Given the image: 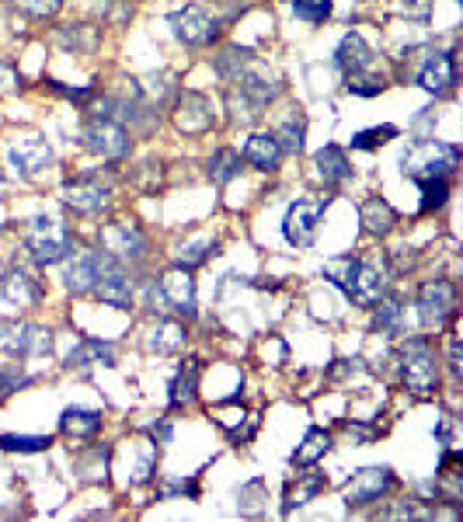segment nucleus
<instances>
[{
    "label": "nucleus",
    "mask_w": 463,
    "mask_h": 522,
    "mask_svg": "<svg viewBox=\"0 0 463 522\" xmlns=\"http://www.w3.org/2000/svg\"><path fill=\"white\" fill-rule=\"evenodd\" d=\"M400 167L408 178L425 181V178H450L460 167V147L457 143H442V139H415L404 157Z\"/></svg>",
    "instance_id": "f257e3e1"
},
{
    "label": "nucleus",
    "mask_w": 463,
    "mask_h": 522,
    "mask_svg": "<svg viewBox=\"0 0 463 522\" xmlns=\"http://www.w3.org/2000/svg\"><path fill=\"white\" fill-rule=\"evenodd\" d=\"M25 248H29L35 265H56V261H66L73 255V237L60 220L35 216L29 223V233H25Z\"/></svg>",
    "instance_id": "f03ea898"
},
{
    "label": "nucleus",
    "mask_w": 463,
    "mask_h": 522,
    "mask_svg": "<svg viewBox=\"0 0 463 522\" xmlns=\"http://www.w3.org/2000/svg\"><path fill=\"white\" fill-rule=\"evenodd\" d=\"M400 380L418 397H429L439 387V359L425 338H411L400 352Z\"/></svg>",
    "instance_id": "7ed1b4c3"
},
{
    "label": "nucleus",
    "mask_w": 463,
    "mask_h": 522,
    "mask_svg": "<svg viewBox=\"0 0 463 522\" xmlns=\"http://www.w3.org/2000/svg\"><path fill=\"white\" fill-rule=\"evenodd\" d=\"M101 255L115 261V265H139L147 261V251H150V240L147 233L136 227V223H108V227L98 233Z\"/></svg>",
    "instance_id": "20e7f679"
},
{
    "label": "nucleus",
    "mask_w": 463,
    "mask_h": 522,
    "mask_svg": "<svg viewBox=\"0 0 463 522\" xmlns=\"http://www.w3.org/2000/svg\"><path fill=\"white\" fill-rule=\"evenodd\" d=\"M0 352L25 359V356H49L53 352V331L32 321H0Z\"/></svg>",
    "instance_id": "39448f33"
},
{
    "label": "nucleus",
    "mask_w": 463,
    "mask_h": 522,
    "mask_svg": "<svg viewBox=\"0 0 463 522\" xmlns=\"http://www.w3.org/2000/svg\"><path fill=\"white\" fill-rule=\"evenodd\" d=\"M49 164H53V150H49V143H46L42 136H35V132L18 136V139L7 147V167H11V174L21 178V181H38V178L49 171Z\"/></svg>",
    "instance_id": "423d86ee"
},
{
    "label": "nucleus",
    "mask_w": 463,
    "mask_h": 522,
    "mask_svg": "<svg viewBox=\"0 0 463 522\" xmlns=\"http://www.w3.org/2000/svg\"><path fill=\"white\" fill-rule=\"evenodd\" d=\"M324 209H328V198H299L286 209L282 216V237L293 244V248H310L321 220H324Z\"/></svg>",
    "instance_id": "0eeeda50"
},
{
    "label": "nucleus",
    "mask_w": 463,
    "mask_h": 522,
    "mask_svg": "<svg viewBox=\"0 0 463 522\" xmlns=\"http://www.w3.org/2000/svg\"><path fill=\"white\" fill-rule=\"evenodd\" d=\"M167 25H171V32H174V38H178L181 46H192V49L209 46V42L220 35L216 18H213L206 7H198V4H185V7L171 11Z\"/></svg>",
    "instance_id": "6e6552de"
},
{
    "label": "nucleus",
    "mask_w": 463,
    "mask_h": 522,
    "mask_svg": "<svg viewBox=\"0 0 463 522\" xmlns=\"http://www.w3.org/2000/svg\"><path fill=\"white\" fill-rule=\"evenodd\" d=\"M415 307H418V317H422V324L425 327L450 324L453 314H457V286L446 282V279H432V282H425V286L418 290Z\"/></svg>",
    "instance_id": "1a4fd4ad"
},
{
    "label": "nucleus",
    "mask_w": 463,
    "mask_h": 522,
    "mask_svg": "<svg viewBox=\"0 0 463 522\" xmlns=\"http://www.w3.org/2000/svg\"><path fill=\"white\" fill-rule=\"evenodd\" d=\"M84 147L91 154H98L101 161H126L132 150V139L126 126L112 122V119H95L88 130H84Z\"/></svg>",
    "instance_id": "9d476101"
},
{
    "label": "nucleus",
    "mask_w": 463,
    "mask_h": 522,
    "mask_svg": "<svg viewBox=\"0 0 463 522\" xmlns=\"http://www.w3.org/2000/svg\"><path fill=\"white\" fill-rule=\"evenodd\" d=\"M112 198V185L101 178V171L77 174L63 185V202L77 213H101Z\"/></svg>",
    "instance_id": "9b49d317"
},
{
    "label": "nucleus",
    "mask_w": 463,
    "mask_h": 522,
    "mask_svg": "<svg viewBox=\"0 0 463 522\" xmlns=\"http://www.w3.org/2000/svg\"><path fill=\"white\" fill-rule=\"evenodd\" d=\"M394 470L391 467H363L352 481H349V488H345V505L349 509H363V505H373V501H380L387 491L394 488Z\"/></svg>",
    "instance_id": "f8f14e48"
},
{
    "label": "nucleus",
    "mask_w": 463,
    "mask_h": 522,
    "mask_svg": "<svg viewBox=\"0 0 463 522\" xmlns=\"http://www.w3.org/2000/svg\"><path fill=\"white\" fill-rule=\"evenodd\" d=\"M216 122V112H213V101L198 91H178L174 95V126L185 132V136H198V132H209Z\"/></svg>",
    "instance_id": "ddd939ff"
},
{
    "label": "nucleus",
    "mask_w": 463,
    "mask_h": 522,
    "mask_svg": "<svg viewBox=\"0 0 463 522\" xmlns=\"http://www.w3.org/2000/svg\"><path fill=\"white\" fill-rule=\"evenodd\" d=\"M161 296H164L167 310H174L178 317H196L198 307H196V279H192V272L189 268H181V265H174V268H167L164 275H161Z\"/></svg>",
    "instance_id": "4468645a"
},
{
    "label": "nucleus",
    "mask_w": 463,
    "mask_h": 522,
    "mask_svg": "<svg viewBox=\"0 0 463 522\" xmlns=\"http://www.w3.org/2000/svg\"><path fill=\"white\" fill-rule=\"evenodd\" d=\"M42 296H46L42 282L35 279V272L21 268V265H11L0 275V303H7V307H38Z\"/></svg>",
    "instance_id": "2eb2a0df"
},
{
    "label": "nucleus",
    "mask_w": 463,
    "mask_h": 522,
    "mask_svg": "<svg viewBox=\"0 0 463 522\" xmlns=\"http://www.w3.org/2000/svg\"><path fill=\"white\" fill-rule=\"evenodd\" d=\"M108 261L112 258L101 255V251H80V255H73V261H70V268H66V275H63L66 290L73 296L91 293V290L98 286L101 272H105Z\"/></svg>",
    "instance_id": "dca6fc26"
},
{
    "label": "nucleus",
    "mask_w": 463,
    "mask_h": 522,
    "mask_svg": "<svg viewBox=\"0 0 463 522\" xmlns=\"http://www.w3.org/2000/svg\"><path fill=\"white\" fill-rule=\"evenodd\" d=\"M387 290V272L376 265V261H363L359 258V268L352 275V282L345 286V296L356 303V307H376V299Z\"/></svg>",
    "instance_id": "f3484780"
},
{
    "label": "nucleus",
    "mask_w": 463,
    "mask_h": 522,
    "mask_svg": "<svg viewBox=\"0 0 463 522\" xmlns=\"http://www.w3.org/2000/svg\"><path fill=\"white\" fill-rule=\"evenodd\" d=\"M95 293H98L101 303H108V307H115V310H130V307H132V279H130V272H126L122 265L108 261V265H105V272H101L98 286H95Z\"/></svg>",
    "instance_id": "a211bd4d"
},
{
    "label": "nucleus",
    "mask_w": 463,
    "mask_h": 522,
    "mask_svg": "<svg viewBox=\"0 0 463 522\" xmlns=\"http://www.w3.org/2000/svg\"><path fill=\"white\" fill-rule=\"evenodd\" d=\"M334 63L341 66L349 77H359L366 70H373L376 56H373V49H369V42H366L363 35L349 32L338 42V49H334Z\"/></svg>",
    "instance_id": "6ab92c4d"
},
{
    "label": "nucleus",
    "mask_w": 463,
    "mask_h": 522,
    "mask_svg": "<svg viewBox=\"0 0 463 522\" xmlns=\"http://www.w3.org/2000/svg\"><path fill=\"white\" fill-rule=\"evenodd\" d=\"M453 80H457L453 53H432L429 60L422 63V70H418V84H422V91H429V95L450 91Z\"/></svg>",
    "instance_id": "aec40b11"
},
{
    "label": "nucleus",
    "mask_w": 463,
    "mask_h": 522,
    "mask_svg": "<svg viewBox=\"0 0 463 522\" xmlns=\"http://www.w3.org/2000/svg\"><path fill=\"white\" fill-rule=\"evenodd\" d=\"M240 157L251 167H258V171H275L282 164V147H279L275 132H255V136H248Z\"/></svg>",
    "instance_id": "412c9836"
},
{
    "label": "nucleus",
    "mask_w": 463,
    "mask_h": 522,
    "mask_svg": "<svg viewBox=\"0 0 463 522\" xmlns=\"http://www.w3.org/2000/svg\"><path fill=\"white\" fill-rule=\"evenodd\" d=\"M91 366H115V345L101 338H84L77 349H70L66 369H91Z\"/></svg>",
    "instance_id": "4be33fe9"
},
{
    "label": "nucleus",
    "mask_w": 463,
    "mask_h": 522,
    "mask_svg": "<svg viewBox=\"0 0 463 522\" xmlns=\"http://www.w3.org/2000/svg\"><path fill=\"white\" fill-rule=\"evenodd\" d=\"M314 167H317V178L334 189V185H341L349 174H352V164L345 157V150L338 147V143H328V147H321L317 154H314Z\"/></svg>",
    "instance_id": "5701e85b"
},
{
    "label": "nucleus",
    "mask_w": 463,
    "mask_h": 522,
    "mask_svg": "<svg viewBox=\"0 0 463 522\" xmlns=\"http://www.w3.org/2000/svg\"><path fill=\"white\" fill-rule=\"evenodd\" d=\"M101 428V411L98 408H84V404H73L60 415V432L66 439H91Z\"/></svg>",
    "instance_id": "b1692460"
},
{
    "label": "nucleus",
    "mask_w": 463,
    "mask_h": 522,
    "mask_svg": "<svg viewBox=\"0 0 463 522\" xmlns=\"http://www.w3.org/2000/svg\"><path fill=\"white\" fill-rule=\"evenodd\" d=\"M359 220H363V230L369 237H387L397 223V213L387 198L376 196V198H366L363 206H359Z\"/></svg>",
    "instance_id": "393cba45"
},
{
    "label": "nucleus",
    "mask_w": 463,
    "mask_h": 522,
    "mask_svg": "<svg viewBox=\"0 0 463 522\" xmlns=\"http://www.w3.org/2000/svg\"><path fill=\"white\" fill-rule=\"evenodd\" d=\"M198 376H202V366H198V359H185V362H181L178 376L171 380V408H174V411H181V408H189V404L196 400Z\"/></svg>",
    "instance_id": "a878e982"
},
{
    "label": "nucleus",
    "mask_w": 463,
    "mask_h": 522,
    "mask_svg": "<svg viewBox=\"0 0 463 522\" xmlns=\"http://www.w3.org/2000/svg\"><path fill=\"white\" fill-rule=\"evenodd\" d=\"M185 345V324L181 321H157L147 334V352H157V356H171Z\"/></svg>",
    "instance_id": "bb28decb"
},
{
    "label": "nucleus",
    "mask_w": 463,
    "mask_h": 522,
    "mask_svg": "<svg viewBox=\"0 0 463 522\" xmlns=\"http://www.w3.org/2000/svg\"><path fill=\"white\" fill-rule=\"evenodd\" d=\"M328 488V477L324 474H303L299 477L297 488H290V494H286V505H282V516H293L297 509H303V505H310L321 491Z\"/></svg>",
    "instance_id": "cd10ccee"
},
{
    "label": "nucleus",
    "mask_w": 463,
    "mask_h": 522,
    "mask_svg": "<svg viewBox=\"0 0 463 522\" xmlns=\"http://www.w3.org/2000/svg\"><path fill=\"white\" fill-rule=\"evenodd\" d=\"M331 450V435L324 428H307V435H303V442L297 446V453H293V463L297 467H314V463H321L324 453Z\"/></svg>",
    "instance_id": "c85d7f7f"
},
{
    "label": "nucleus",
    "mask_w": 463,
    "mask_h": 522,
    "mask_svg": "<svg viewBox=\"0 0 463 522\" xmlns=\"http://www.w3.org/2000/svg\"><path fill=\"white\" fill-rule=\"evenodd\" d=\"M265 501H268V488H265L262 477H251L248 484H240V491H237V512L248 516V519H258L262 516Z\"/></svg>",
    "instance_id": "c756f323"
},
{
    "label": "nucleus",
    "mask_w": 463,
    "mask_h": 522,
    "mask_svg": "<svg viewBox=\"0 0 463 522\" xmlns=\"http://www.w3.org/2000/svg\"><path fill=\"white\" fill-rule=\"evenodd\" d=\"M240 164H244V157H240L237 150H231V147H220V150L209 157L206 174H209L216 185H227V181H233V178L240 174Z\"/></svg>",
    "instance_id": "7c9ffc66"
},
{
    "label": "nucleus",
    "mask_w": 463,
    "mask_h": 522,
    "mask_svg": "<svg viewBox=\"0 0 463 522\" xmlns=\"http://www.w3.org/2000/svg\"><path fill=\"white\" fill-rule=\"evenodd\" d=\"M77 474H80L84 484H98V481H105V477H108V450L95 446L91 453H84V457L77 459Z\"/></svg>",
    "instance_id": "2f4dec72"
},
{
    "label": "nucleus",
    "mask_w": 463,
    "mask_h": 522,
    "mask_svg": "<svg viewBox=\"0 0 463 522\" xmlns=\"http://www.w3.org/2000/svg\"><path fill=\"white\" fill-rule=\"evenodd\" d=\"M356 268H359V258H352V255H338V258H328L324 261V279H328L331 286H338L341 293H345V286L352 282V275H356Z\"/></svg>",
    "instance_id": "473e14b6"
},
{
    "label": "nucleus",
    "mask_w": 463,
    "mask_h": 522,
    "mask_svg": "<svg viewBox=\"0 0 463 522\" xmlns=\"http://www.w3.org/2000/svg\"><path fill=\"white\" fill-rule=\"evenodd\" d=\"M209 251L216 255V240H209V237H196V240H189V244L178 248V265L192 272V268H198L202 261L209 258Z\"/></svg>",
    "instance_id": "72a5a7b5"
},
{
    "label": "nucleus",
    "mask_w": 463,
    "mask_h": 522,
    "mask_svg": "<svg viewBox=\"0 0 463 522\" xmlns=\"http://www.w3.org/2000/svg\"><path fill=\"white\" fill-rule=\"evenodd\" d=\"M380 307H376V331H400V317H404V303H400V296H380L376 299Z\"/></svg>",
    "instance_id": "f704fd0d"
},
{
    "label": "nucleus",
    "mask_w": 463,
    "mask_h": 522,
    "mask_svg": "<svg viewBox=\"0 0 463 522\" xmlns=\"http://www.w3.org/2000/svg\"><path fill=\"white\" fill-rule=\"evenodd\" d=\"M32 383H35V376L32 373H25L21 362L0 366V397H11L14 391H25V387H32Z\"/></svg>",
    "instance_id": "c9c22d12"
},
{
    "label": "nucleus",
    "mask_w": 463,
    "mask_h": 522,
    "mask_svg": "<svg viewBox=\"0 0 463 522\" xmlns=\"http://www.w3.org/2000/svg\"><path fill=\"white\" fill-rule=\"evenodd\" d=\"M53 446L49 435H0V450L7 453H46Z\"/></svg>",
    "instance_id": "e433bc0d"
},
{
    "label": "nucleus",
    "mask_w": 463,
    "mask_h": 522,
    "mask_svg": "<svg viewBox=\"0 0 463 522\" xmlns=\"http://www.w3.org/2000/svg\"><path fill=\"white\" fill-rule=\"evenodd\" d=\"M418 185H422V213H432V209H442L446 206V198H450V178H425Z\"/></svg>",
    "instance_id": "4c0bfd02"
},
{
    "label": "nucleus",
    "mask_w": 463,
    "mask_h": 522,
    "mask_svg": "<svg viewBox=\"0 0 463 522\" xmlns=\"http://www.w3.org/2000/svg\"><path fill=\"white\" fill-rule=\"evenodd\" d=\"M303 132H307V126H303V119H299V115L286 119V122L279 126L275 139H279L282 154H299V150H303Z\"/></svg>",
    "instance_id": "58836bf2"
},
{
    "label": "nucleus",
    "mask_w": 463,
    "mask_h": 522,
    "mask_svg": "<svg viewBox=\"0 0 463 522\" xmlns=\"http://www.w3.org/2000/svg\"><path fill=\"white\" fill-rule=\"evenodd\" d=\"M397 136H400V130L387 122V126H376V130L356 132V136H352V147H356V150H376V147H383L387 139H397Z\"/></svg>",
    "instance_id": "ea45409f"
},
{
    "label": "nucleus",
    "mask_w": 463,
    "mask_h": 522,
    "mask_svg": "<svg viewBox=\"0 0 463 522\" xmlns=\"http://www.w3.org/2000/svg\"><path fill=\"white\" fill-rule=\"evenodd\" d=\"M293 14L299 21H310V25H321L331 18V0H293Z\"/></svg>",
    "instance_id": "a19ab883"
},
{
    "label": "nucleus",
    "mask_w": 463,
    "mask_h": 522,
    "mask_svg": "<svg viewBox=\"0 0 463 522\" xmlns=\"http://www.w3.org/2000/svg\"><path fill=\"white\" fill-rule=\"evenodd\" d=\"M11 4L21 7V11L32 14V18H56L60 7H63V0H11Z\"/></svg>",
    "instance_id": "79ce46f5"
},
{
    "label": "nucleus",
    "mask_w": 463,
    "mask_h": 522,
    "mask_svg": "<svg viewBox=\"0 0 463 522\" xmlns=\"http://www.w3.org/2000/svg\"><path fill=\"white\" fill-rule=\"evenodd\" d=\"M84 32H88V29H80V25L73 29V25H70V29L60 32V46L77 49V53H91V49H95V35H84Z\"/></svg>",
    "instance_id": "37998d69"
},
{
    "label": "nucleus",
    "mask_w": 463,
    "mask_h": 522,
    "mask_svg": "<svg viewBox=\"0 0 463 522\" xmlns=\"http://www.w3.org/2000/svg\"><path fill=\"white\" fill-rule=\"evenodd\" d=\"M167 80H171V73H161V77L154 73V77H150V88H147V91H150V95H154L157 101L174 98V95H178V88H174V84H167Z\"/></svg>",
    "instance_id": "c03bdc74"
},
{
    "label": "nucleus",
    "mask_w": 463,
    "mask_h": 522,
    "mask_svg": "<svg viewBox=\"0 0 463 522\" xmlns=\"http://www.w3.org/2000/svg\"><path fill=\"white\" fill-rule=\"evenodd\" d=\"M171 494H189V498H198V484L196 481H174V484H167V488L157 491V501H164Z\"/></svg>",
    "instance_id": "a18cd8bd"
},
{
    "label": "nucleus",
    "mask_w": 463,
    "mask_h": 522,
    "mask_svg": "<svg viewBox=\"0 0 463 522\" xmlns=\"http://www.w3.org/2000/svg\"><path fill=\"white\" fill-rule=\"evenodd\" d=\"M349 91H352V95H359V98H376V95L383 91V80H356V77H352Z\"/></svg>",
    "instance_id": "49530a36"
},
{
    "label": "nucleus",
    "mask_w": 463,
    "mask_h": 522,
    "mask_svg": "<svg viewBox=\"0 0 463 522\" xmlns=\"http://www.w3.org/2000/svg\"><path fill=\"white\" fill-rule=\"evenodd\" d=\"M463 352H460V334H457V331H453V334H450V369H453V376H457V380H460L463 376Z\"/></svg>",
    "instance_id": "de8ad7c7"
},
{
    "label": "nucleus",
    "mask_w": 463,
    "mask_h": 522,
    "mask_svg": "<svg viewBox=\"0 0 463 522\" xmlns=\"http://www.w3.org/2000/svg\"><path fill=\"white\" fill-rule=\"evenodd\" d=\"M400 11H404L408 18H429L432 4L429 0H404V4H400Z\"/></svg>",
    "instance_id": "09e8293b"
},
{
    "label": "nucleus",
    "mask_w": 463,
    "mask_h": 522,
    "mask_svg": "<svg viewBox=\"0 0 463 522\" xmlns=\"http://www.w3.org/2000/svg\"><path fill=\"white\" fill-rule=\"evenodd\" d=\"M18 84H21V77H18L7 63H0V91H14Z\"/></svg>",
    "instance_id": "8fccbe9b"
},
{
    "label": "nucleus",
    "mask_w": 463,
    "mask_h": 522,
    "mask_svg": "<svg viewBox=\"0 0 463 522\" xmlns=\"http://www.w3.org/2000/svg\"><path fill=\"white\" fill-rule=\"evenodd\" d=\"M171 432H174V428H171L167 418H161V425H154V428H150V435H154V442H157V446L171 442Z\"/></svg>",
    "instance_id": "3c124183"
},
{
    "label": "nucleus",
    "mask_w": 463,
    "mask_h": 522,
    "mask_svg": "<svg viewBox=\"0 0 463 522\" xmlns=\"http://www.w3.org/2000/svg\"><path fill=\"white\" fill-rule=\"evenodd\" d=\"M349 435H352V439H359V442H366V439H373V428H363V425H349Z\"/></svg>",
    "instance_id": "603ef678"
}]
</instances>
